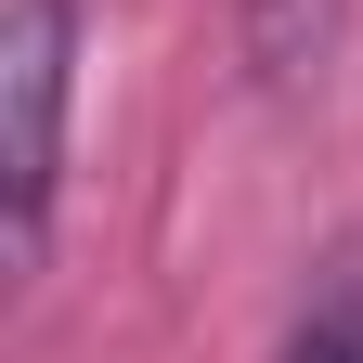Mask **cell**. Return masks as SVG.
<instances>
[{
	"label": "cell",
	"mask_w": 363,
	"mask_h": 363,
	"mask_svg": "<svg viewBox=\"0 0 363 363\" xmlns=\"http://www.w3.org/2000/svg\"><path fill=\"white\" fill-rule=\"evenodd\" d=\"M337 39V0H234V52L247 78H311Z\"/></svg>",
	"instance_id": "cell-3"
},
{
	"label": "cell",
	"mask_w": 363,
	"mask_h": 363,
	"mask_svg": "<svg viewBox=\"0 0 363 363\" xmlns=\"http://www.w3.org/2000/svg\"><path fill=\"white\" fill-rule=\"evenodd\" d=\"M272 363H363V234L325 247V272H311V298H298V325Z\"/></svg>",
	"instance_id": "cell-2"
},
{
	"label": "cell",
	"mask_w": 363,
	"mask_h": 363,
	"mask_svg": "<svg viewBox=\"0 0 363 363\" xmlns=\"http://www.w3.org/2000/svg\"><path fill=\"white\" fill-rule=\"evenodd\" d=\"M65 78H78V0H13L0 13V208H13V259L52 247Z\"/></svg>",
	"instance_id": "cell-1"
}]
</instances>
